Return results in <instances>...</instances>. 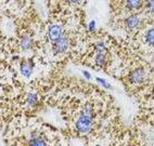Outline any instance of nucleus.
<instances>
[{
	"label": "nucleus",
	"instance_id": "nucleus-1",
	"mask_svg": "<svg viewBox=\"0 0 154 146\" xmlns=\"http://www.w3.org/2000/svg\"><path fill=\"white\" fill-rule=\"evenodd\" d=\"M92 127V118L82 115L76 122V129L82 133H87L91 130Z\"/></svg>",
	"mask_w": 154,
	"mask_h": 146
},
{
	"label": "nucleus",
	"instance_id": "nucleus-2",
	"mask_svg": "<svg viewBox=\"0 0 154 146\" xmlns=\"http://www.w3.org/2000/svg\"><path fill=\"white\" fill-rule=\"evenodd\" d=\"M69 39L66 38V37H61L59 38L58 40H55L54 44H53V51L55 53H62V52H65L67 48H69Z\"/></svg>",
	"mask_w": 154,
	"mask_h": 146
},
{
	"label": "nucleus",
	"instance_id": "nucleus-3",
	"mask_svg": "<svg viewBox=\"0 0 154 146\" xmlns=\"http://www.w3.org/2000/svg\"><path fill=\"white\" fill-rule=\"evenodd\" d=\"M48 36L51 41H55L62 37V27L60 25H51L48 29Z\"/></svg>",
	"mask_w": 154,
	"mask_h": 146
},
{
	"label": "nucleus",
	"instance_id": "nucleus-4",
	"mask_svg": "<svg viewBox=\"0 0 154 146\" xmlns=\"http://www.w3.org/2000/svg\"><path fill=\"white\" fill-rule=\"evenodd\" d=\"M20 68H21V73H22L23 76L28 78V77H30V75L33 73L34 64H33V62H30V61H23L22 63H21Z\"/></svg>",
	"mask_w": 154,
	"mask_h": 146
},
{
	"label": "nucleus",
	"instance_id": "nucleus-5",
	"mask_svg": "<svg viewBox=\"0 0 154 146\" xmlns=\"http://www.w3.org/2000/svg\"><path fill=\"white\" fill-rule=\"evenodd\" d=\"M129 79L132 83H141L144 80V72H143V69H135L134 72L130 74L129 76Z\"/></svg>",
	"mask_w": 154,
	"mask_h": 146
},
{
	"label": "nucleus",
	"instance_id": "nucleus-6",
	"mask_svg": "<svg viewBox=\"0 0 154 146\" xmlns=\"http://www.w3.org/2000/svg\"><path fill=\"white\" fill-rule=\"evenodd\" d=\"M141 24V19L138 15H130L129 17H127L125 19V25L129 29H134V28H137L139 25Z\"/></svg>",
	"mask_w": 154,
	"mask_h": 146
},
{
	"label": "nucleus",
	"instance_id": "nucleus-7",
	"mask_svg": "<svg viewBox=\"0 0 154 146\" xmlns=\"http://www.w3.org/2000/svg\"><path fill=\"white\" fill-rule=\"evenodd\" d=\"M20 44H21V47H22L23 50H29L30 48H32L33 42H32V39H30L27 35H24V36H22V38H21Z\"/></svg>",
	"mask_w": 154,
	"mask_h": 146
},
{
	"label": "nucleus",
	"instance_id": "nucleus-8",
	"mask_svg": "<svg viewBox=\"0 0 154 146\" xmlns=\"http://www.w3.org/2000/svg\"><path fill=\"white\" fill-rule=\"evenodd\" d=\"M126 3L130 10H137L141 7V0H126Z\"/></svg>",
	"mask_w": 154,
	"mask_h": 146
},
{
	"label": "nucleus",
	"instance_id": "nucleus-9",
	"mask_svg": "<svg viewBox=\"0 0 154 146\" xmlns=\"http://www.w3.org/2000/svg\"><path fill=\"white\" fill-rule=\"evenodd\" d=\"M29 145H46V142L44 141V139L37 138V134H35V136L33 135V138L30 139V141L28 142Z\"/></svg>",
	"mask_w": 154,
	"mask_h": 146
},
{
	"label": "nucleus",
	"instance_id": "nucleus-10",
	"mask_svg": "<svg viewBox=\"0 0 154 146\" xmlns=\"http://www.w3.org/2000/svg\"><path fill=\"white\" fill-rule=\"evenodd\" d=\"M105 61H106V58H105V54L103 52H98L96 56V63L97 65L99 66H103L105 64Z\"/></svg>",
	"mask_w": 154,
	"mask_h": 146
},
{
	"label": "nucleus",
	"instance_id": "nucleus-11",
	"mask_svg": "<svg viewBox=\"0 0 154 146\" xmlns=\"http://www.w3.org/2000/svg\"><path fill=\"white\" fill-rule=\"evenodd\" d=\"M82 115H85V116H87V117H90V118H92V116H94V110H92V107H91L90 105H87V106H85V108H84L83 114H82Z\"/></svg>",
	"mask_w": 154,
	"mask_h": 146
},
{
	"label": "nucleus",
	"instance_id": "nucleus-12",
	"mask_svg": "<svg viewBox=\"0 0 154 146\" xmlns=\"http://www.w3.org/2000/svg\"><path fill=\"white\" fill-rule=\"evenodd\" d=\"M37 95L36 94H34V93H32V94H29L27 97V104H29V105H35L36 103H37Z\"/></svg>",
	"mask_w": 154,
	"mask_h": 146
},
{
	"label": "nucleus",
	"instance_id": "nucleus-13",
	"mask_svg": "<svg viewBox=\"0 0 154 146\" xmlns=\"http://www.w3.org/2000/svg\"><path fill=\"white\" fill-rule=\"evenodd\" d=\"M146 41L152 46V44H153V28H150V29H149V31L146 33Z\"/></svg>",
	"mask_w": 154,
	"mask_h": 146
},
{
	"label": "nucleus",
	"instance_id": "nucleus-14",
	"mask_svg": "<svg viewBox=\"0 0 154 146\" xmlns=\"http://www.w3.org/2000/svg\"><path fill=\"white\" fill-rule=\"evenodd\" d=\"M96 50L98 52H103L105 50V46L104 43H102V42H99V43L96 44Z\"/></svg>",
	"mask_w": 154,
	"mask_h": 146
},
{
	"label": "nucleus",
	"instance_id": "nucleus-15",
	"mask_svg": "<svg viewBox=\"0 0 154 146\" xmlns=\"http://www.w3.org/2000/svg\"><path fill=\"white\" fill-rule=\"evenodd\" d=\"M97 81H98V82H100L101 83L102 85H103V87H106V88H111V85H109V83H106L104 81V80H102L101 78H97Z\"/></svg>",
	"mask_w": 154,
	"mask_h": 146
},
{
	"label": "nucleus",
	"instance_id": "nucleus-16",
	"mask_svg": "<svg viewBox=\"0 0 154 146\" xmlns=\"http://www.w3.org/2000/svg\"><path fill=\"white\" fill-rule=\"evenodd\" d=\"M94 25H96V22H94V21L90 22V24H89V29H90V31H94Z\"/></svg>",
	"mask_w": 154,
	"mask_h": 146
},
{
	"label": "nucleus",
	"instance_id": "nucleus-17",
	"mask_svg": "<svg viewBox=\"0 0 154 146\" xmlns=\"http://www.w3.org/2000/svg\"><path fill=\"white\" fill-rule=\"evenodd\" d=\"M83 74H84V76H85L86 78H87V79H90V74H89V73H87V72H83Z\"/></svg>",
	"mask_w": 154,
	"mask_h": 146
},
{
	"label": "nucleus",
	"instance_id": "nucleus-18",
	"mask_svg": "<svg viewBox=\"0 0 154 146\" xmlns=\"http://www.w3.org/2000/svg\"><path fill=\"white\" fill-rule=\"evenodd\" d=\"M72 2H78V1H80V0H71Z\"/></svg>",
	"mask_w": 154,
	"mask_h": 146
}]
</instances>
